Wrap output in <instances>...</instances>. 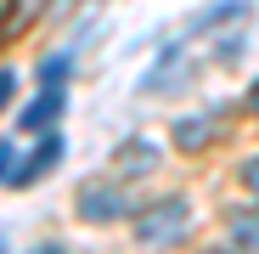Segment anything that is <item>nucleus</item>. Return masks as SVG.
<instances>
[{
  "label": "nucleus",
  "mask_w": 259,
  "mask_h": 254,
  "mask_svg": "<svg viewBox=\"0 0 259 254\" xmlns=\"http://www.w3.org/2000/svg\"><path fill=\"white\" fill-rule=\"evenodd\" d=\"M186 226H192V203H186V198H158V203L136 209V243H147V248L181 243Z\"/></svg>",
  "instance_id": "1"
},
{
  "label": "nucleus",
  "mask_w": 259,
  "mask_h": 254,
  "mask_svg": "<svg viewBox=\"0 0 259 254\" xmlns=\"http://www.w3.org/2000/svg\"><path fill=\"white\" fill-rule=\"evenodd\" d=\"M124 215H130V192L124 187H107V181L79 187V221L84 226H107V221H124Z\"/></svg>",
  "instance_id": "2"
},
{
  "label": "nucleus",
  "mask_w": 259,
  "mask_h": 254,
  "mask_svg": "<svg viewBox=\"0 0 259 254\" xmlns=\"http://www.w3.org/2000/svg\"><path fill=\"white\" fill-rule=\"evenodd\" d=\"M62 102H68L62 85H39V96L23 107V119H17V124H23L28 136H51V130H57V119H62Z\"/></svg>",
  "instance_id": "3"
},
{
  "label": "nucleus",
  "mask_w": 259,
  "mask_h": 254,
  "mask_svg": "<svg viewBox=\"0 0 259 254\" xmlns=\"http://www.w3.org/2000/svg\"><path fill=\"white\" fill-rule=\"evenodd\" d=\"M57 158H62V136L51 130V136H39V147L17 164V175H12V187H34L39 175H51V169H57Z\"/></svg>",
  "instance_id": "4"
},
{
  "label": "nucleus",
  "mask_w": 259,
  "mask_h": 254,
  "mask_svg": "<svg viewBox=\"0 0 259 254\" xmlns=\"http://www.w3.org/2000/svg\"><path fill=\"white\" fill-rule=\"evenodd\" d=\"M214 136H220V119H214V113H192V119H175V147H181V153H203Z\"/></svg>",
  "instance_id": "5"
},
{
  "label": "nucleus",
  "mask_w": 259,
  "mask_h": 254,
  "mask_svg": "<svg viewBox=\"0 0 259 254\" xmlns=\"http://www.w3.org/2000/svg\"><path fill=\"white\" fill-rule=\"evenodd\" d=\"M226 237H231V248L259 254V209H253V203H242V209L226 215Z\"/></svg>",
  "instance_id": "6"
},
{
  "label": "nucleus",
  "mask_w": 259,
  "mask_h": 254,
  "mask_svg": "<svg viewBox=\"0 0 259 254\" xmlns=\"http://www.w3.org/2000/svg\"><path fill=\"white\" fill-rule=\"evenodd\" d=\"M118 158H124L130 175H147V169H158V147H152V141H130Z\"/></svg>",
  "instance_id": "7"
},
{
  "label": "nucleus",
  "mask_w": 259,
  "mask_h": 254,
  "mask_svg": "<svg viewBox=\"0 0 259 254\" xmlns=\"http://www.w3.org/2000/svg\"><path fill=\"white\" fill-rule=\"evenodd\" d=\"M68 68H73V57H68V51L46 57V62H39V85H68Z\"/></svg>",
  "instance_id": "8"
},
{
  "label": "nucleus",
  "mask_w": 259,
  "mask_h": 254,
  "mask_svg": "<svg viewBox=\"0 0 259 254\" xmlns=\"http://www.w3.org/2000/svg\"><path fill=\"white\" fill-rule=\"evenodd\" d=\"M17 164H23V158H17V147H12L6 136H0V187H12V175H17Z\"/></svg>",
  "instance_id": "9"
},
{
  "label": "nucleus",
  "mask_w": 259,
  "mask_h": 254,
  "mask_svg": "<svg viewBox=\"0 0 259 254\" xmlns=\"http://www.w3.org/2000/svg\"><path fill=\"white\" fill-rule=\"evenodd\" d=\"M17 96V68H0V107Z\"/></svg>",
  "instance_id": "10"
},
{
  "label": "nucleus",
  "mask_w": 259,
  "mask_h": 254,
  "mask_svg": "<svg viewBox=\"0 0 259 254\" xmlns=\"http://www.w3.org/2000/svg\"><path fill=\"white\" fill-rule=\"evenodd\" d=\"M242 187H248V192H253V198H259V153H253V158H248V164H242Z\"/></svg>",
  "instance_id": "11"
},
{
  "label": "nucleus",
  "mask_w": 259,
  "mask_h": 254,
  "mask_svg": "<svg viewBox=\"0 0 259 254\" xmlns=\"http://www.w3.org/2000/svg\"><path fill=\"white\" fill-rule=\"evenodd\" d=\"M242 107H248V113H259V85H253V91L242 96Z\"/></svg>",
  "instance_id": "12"
},
{
  "label": "nucleus",
  "mask_w": 259,
  "mask_h": 254,
  "mask_svg": "<svg viewBox=\"0 0 259 254\" xmlns=\"http://www.w3.org/2000/svg\"><path fill=\"white\" fill-rule=\"evenodd\" d=\"M34 254H68V248H62V243H39Z\"/></svg>",
  "instance_id": "13"
},
{
  "label": "nucleus",
  "mask_w": 259,
  "mask_h": 254,
  "mask_svg": "<svg viewBox=\"0 0 259 254\" xmlns=\"http://www.w3.org/2000/svg\"><path fill=\"white\" fill-rule=\"evenodd\" d=\"M208 254H242V248H208Z\"/></svg>",
  "instance_id": "14"
}]
</instances>
